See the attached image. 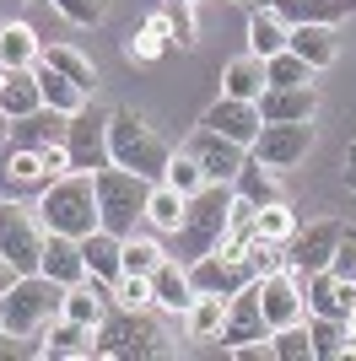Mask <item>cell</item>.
<instances>
[{"instance_id": "11", "label": "cell", "mask_w": 356, "mask_h": 361, "mask_svg": "<svg viewBox=\"0 0 356 361\" xmlns=\"http://www.w3.org/2000/svg\"><path fill=\"white\" fill-rule=\"evenodd\" d=\"M184 151H189L194 162L206 167V183H232L237 167L249 162V146H237V140L216 135V130H206V124H200V135H194Z\"/></svg>"}, {"instance_id": "40", "label": "cell", "mask_w": 356, "mask_h": 361, "mask_svg": "<svg viewBox=\"0 0 356 361\" xmlns=\"http://www.w3.org/2000/svg\"><path fill=\"white\" fill-rule=\"evenodd\" d=\"M162 259H167V248H162L157 238H141V232H130V238H124V270H130V275H151Z\"/></svg>"}, {"instance_id": "36", "label": "cell", "mask_w": 356, "mask_h": 361, "mask_svg": "<svg viewBox=\"0 0 356 361\" xmlns=\"http://www.w3.org/2000/svg\"><path fill=\"white\" fill-rule=\"evenodd\" d=\"M44 356H92V329H81V324H71L59 313L44 329Z\"/></svg>"}, {"instance_id": "31", "label": "cell", "mask_w": 356, "mask_h": 361, "mask_svg": "<svg viewBox=\"0 0 356 361\" xmlns=\"http://www.w3.org/2000/svg\"><path fill=\"white\" fill-rule=\"evenodd\" d=\"M222 92L227 97H243V103H259V92H265V60L259 54H237L222 71Z\"/></svg>"}, {"instance_id": "47", "label": "cell", "mask_w": 356, "mask_h": 361, "mask_svg": "<svg viewBox=\"0 0 356 361\" xmlns=\"http://www.w3.org/2000/svg\"><path fill=\"white\" fill-rule=\"evenodd\" d=\"M16 275H22V270H16L11 259L0 254V297H6V291H11V286H16Z\"/></svg>"}, {"instance_id": "20", "label": "cell", "mask_w": 356, "mask_h": 361, "mask_svg": "<svg viewBox=\"0 0 356 361\" xmlns=\"http://www.w3.org/2000/svg\"><path fill=\"white\" fill-rule=\"evenodd\" d=\"M286 49H292L297 60H308L313 71H329L335 54H340V32L324 27V22H297V27L286 32Z\"/></svg>"}, {"instance_id": "14", "label": "cell", "mask_w": 356, "mask_h": 361, "mask_svg": "<svg viewBox=\"0 0 356 361\" xmlns=\"http://www.w3.org/2000/svg\"><path fill=\"white\" fill-rule=\"evenodd\" d=\"M206 130H216V135H227V140H237V146H254V135L265 130V114H259V103H243V97H216V103L206 108Z\"/></svg>"}, {"instance_id": "9", "label": "cell", "mask_w": 356, "mask_h": 361, "mask_svg": "<svg viewBox=\"0 0 356 361\" xmlns=\"http://www.w3.org/2000/svg\"><path fill=\"white\" fill-rule=\"evenodd\" d=\"M254 297L265 307V324L270 329H286V324H302L308 318V302H302V275L286 264V270H270L254 281Z\"/></svg>"}, {"instance_id": "45", "label": "cell", "mask_w": 356, "mask_h": 361, "mask_svg": "<svg viewBox=\"0 0 356 361\" xmlns=\"http://www.w3.org/2000/svg\"><path fill=\"white\" fill-rule=\"evenodd\" d=\"M59 16H71L76 27H92V22H103V6L108 0H49Z\"/></svg>"}, {"instance_id": "18", "label": "cell", "mask_w": 356, "mask_h": 361, "mask_svg": "<svg viewBox=\"0 0 356 361\" xmlns=\"http://www.w3.org/2000/svg\"><path fill=\"white\" fill-rule=\"evenodd\" d=\"M59 313L71 318V324H81V329H97L108 313H114V291L103 286V281H76V286H65V302H59Z\"/></svg>"}, {"instance_id": "17", "label": "cell", "mask_w": 356, "mask_h": 361, "mask_svg": "<svg viewBox=\"0 0 356 361\" xmlns=\"http://www.w3.org/2000/svg\"><path fill=\"white\" fill-rule=\"evenodd\" d=\"M259 114H265V124H302L319 114V92H313V81L308 87H265Z\"/></svg>"}, {"instance_id": "41", "label": "cell", "mask_w": 356, "mask_h": 361, "mask_svg": "<svg viewBox=\"0 0 356 361\" xmlns=\"http://www.w3.org/2000/svg\"><path fill=\"white\" fill-rule=\"evenodd\" d=\"M270 350H275V361H313L308 324H286V329H270Z\"/></svg>"}, {"instance_id": "25", "label": "cell", "mask_w": 356, "mask_h": 361, "mask_svg": "<svg viewBox=\"0 0 356 361\" xmlns=\"http://www.w3.org/2000/svg\"><path fill=\"white\" fill-rule=\"evenodd\" d=\"M44 60V44L28 22H0V71H32Z\"/></svg>"}, {"instance_id": "35", "label": "cell", "mask_w": 356, "mask_h": 361, "mask_svg": "<svg viewBox=\"0 0 356 361\" xmlns=\"http://www.w3.org/2000/svg\"><path fill=\"white\" fill-rule=\"evenodd\" d=\"M286 32H292V27H286L270 6H265V11H254L249 16V54H259V60L281 54V49H286Z\"/></svg>"}, {"instance_id": "42", "label": "cell", "mask_w": 356, "mask_h": 361, "mask_svg": "<svg viewBox=\"0 0 356 361\" xmlns=\"http://www.w3.org/2000/svg\"><path fill=\"white\" fill-rule=\"evenodd\" d=\"M243 259H249L254 281H259V275H270V270H286V243H270V238H259V232H254L249 248H243Z\"/></svg>"}, {"instance_id": "2", "label": "cell", "mask_w": 356, "mask_h": 361, "mask_svg": "<svg viewBox=\"0 0 356 361\" xmlns=\"http://www.w3.org/2000/svg\"><path fill=\"white\" fill-rule=\"evenodd\" d=\"M38 221L49 226V232H65V238H87V232H97V189H92V173H65V178H54L38 195Z\"/></svg>"}, {"instance_id": "1", "label": "cell", "mask_w": 356, "mask_h": 361, "mask_svg": "<svg viewBox=\"0 0 356 361\" xmlns=\"http://www.w3.org/2000/svg\"><path fill=\"white\" fill-rule=\"evenodd\" d=\"M227 216H232V183H206L200 195L184 200V221H178L167 254L178 264H194L200 254H216V243L227 232Z\"/></svg>"}, {"instance_id": "8", "label": "cell", "mask_w": 356, "mask_h": 361, "mask_svg": "<svg viewBox=\"0 0 356 361\" xmlns=\"http://www.w3.org/2000/svg\"><path fill=\"white\" fill-rule=\"evenodd\" d=\"M108 114H114V108H92V97L71 114V124H65V151H71L76 173H97V167L114 162V157H108Z\"/></svg>"}, {"instance_id": "34", "label": "cell", "mask_w": 356, "mask_h": 361, "mask_svg": "<svg viewBox=\"0 0 356 361\" xmlns=\"http://www.w3.org/2000/svg\"><path fill=\"white\" fill-rule=\"evenodd\" d=\"M232 195L237 200H249V205H270V200H281L275 195V167H265V162H243L237 167V178H232Z\"/></svg>"}, {"instance_id": "46", "label": "cell", "mask_w": 356, "mask_h": 361, "mask_svg": "<svg viewBox=\"0 0 356 361\" xmlns=\"http://www.w3.org/2000/svg\"><path fill=\"white\" fill-rule=\"evenodd\" d=\"M329 270L356 281V226H340V243H335V259H329Z\"/></svg>"}, {"instance_id": "21", "label": "cell", "mask_w": 356, "mask_h": 361, "mask_svg": "<svg viewBox=\"0 0 356 361\" xmlns=\"http://www.w3.org/2000/svg\"><path fill=\"white\" fill-rule=\"evenodd\" d=\"M81 259H87V275H92V281L114 286L119 275H124V238H114L108 226H97V232L81 238Z\"/></svg>"}, {"instance_id": "3", "label": "cell", "mask_w": 356, "mask_h": 361, "mask_svg": "<svg viewBox=\"0 0 356 361\" xmlns=\"http://www.w3.org/2000/svg\"><path fill=\"white\" fill-rule=\"evenodd\" d=\"M59 302H65V286L49 281L44 270L16 275V286L0 297V329L22 334V340H38V334L59 318Z\"/></svg>"}, {"instance_id": "13", "label": "cell", "mask_w": 356, "mask_h": 361, "mask_svg": "<svg viewBox=\"0 0 356 361\" xmlns=\"http://www.w3.org/2000/svg\"><path fill=\"white\" fill-rule=\"evenodd\" d=\"M254 281V270H249V259H227V254H200L189 264V286L194 291H210V297H227L232 302L237 291Z\"/></svg>"}, {"instance_id": "50", "label": "cell", "mask_w": 356, "mask_h": 361, "mask_svg": "<svg viewBox=\"0 0 356 361\" xmlns=\"http://www.w3.org/2000/svg\"><path fill=\"white\" fill-rule=\"evenodd\" d=\"M345 334H351V345H356V307L345 313Z\"/></svg>"}, {"instance_id": "29", "label": "cell", "mask_w": 356, "mask_h": 361, "mask_svg": "<svg viewBox=\"0 0 356 361\" xmlns=\"http://www.w3.org/2000/svg\"><path fill=\"white\" fill-rule=\"evenodd\" d=\"M178 221H184V195H178L173 183L151 178V189H146V226H151V232H162V238H173Z\"/></svg>"}, {"instance_id": "23", "label": "cell", "mask_w": 356, "mask_h": 361, "mask_svg": "<svg viewBox=\"0 0 356 361\" xmlns=\"http://www.w3.org/2000/svg\"><path fill=\"white\" fill-rule=\"evenodd\" d=\"M151 302L162 307V313H184L194 302V286H189V264H178L173 254L151 270Z\"/></svg>"}, {"instance_id": "48", "label": "cell", "mask_w": 356, "mask_h": 361, "mask_svg": "<svg viewBox=\"0 0 356 361\" xmlns=\"http://www.w3.org/2000/svg\"><path fill=\"white\" fill-rule=\"evenodd\" d=\"M345 189L356 195V140H351V151H345Z\"/></svg>"}, {"instance_id": "44", "label": "cell", "mask_w": 356, "mask_h": 361, "mask_svg": "<svg viewBox=\"0 0 356 361\" xmlns=\"http://www.w3.org/2000/svg\"><path fill=\"white\" fill-rule=\"evenodd\" d=\"M162 16H167V32H173V44L189 49V44H194V32H200V22H194V0H167Z\"/></svg>"}, {"instance_id": "15", "label": "cell", "mask_w": 356, "mask_h": 361, "mask_svg": "<svg viewBox=\"0 0 356 361\" xmlns=\"http://www.w3.org/2000/svg\"><path fill=\"white\" fill-rule=\"evenodd\" d=\"M302 302L319 318H345L356 307V281H345L335 270H313V275H302Z\"/></svg>"}, {"instance_id": "19", "label": "cell", "mask_w": 356, "mask_h": 361, "mask_svg": "<svg viewBox=\"0 0 356 361\" xmlns=\"http://www.w3.org/2000/svg\"><path fill=\"white\" fill-rule=\"evenodd\" d=\"M65 124H71V114H59V108H32V114H22V119H11V130H6V140H16V146H59L65 140Z\"/></svg>"}, {"instance_id": "22", "label": "cell", "mask_w": 356, "mask_h": 361, "mask_svg": "<svg viewBox=\"0 0 356 361\" xmlns=\"http://www.w3.org/2000/svg\"><path fill=\"white\" fill-rule=\"evenodd\" d=\"M38 270L59 286H76V281H87V259H81V238H65V232H49L44 243V264Z\"/></svg>"}, {"instance_id": "10", "label": "cell", "mask_w": 356, "mask_h": 361, "mask_svg": "<svg viewBox=\"0 0 356 361\" xmlns=\"http://www.w3.org/2000/svg\"><path fill=\"white\" fill-rule=\"evenodd\" d=\"M308 151H313V119H302V124H265V130L254 135L249 157L281 173V167H297Z\"/></svg>"}, {"instance_id": "24", "label": "cell", "mask_w": 356, "mask_h": 361, "mask_svg": "<svg viewBox=\"0 0 356 361\" xmlns=\"http://www.w3.org/2000/svg\"><path fill=\"white\" fill-rule=\"evenodd\" d=\"M356 0H270V11L281 16L286 27L297 22H324V27H340L345 16H351Z\"/></svg>"}, {"instance_id": "12", "label": "cell", "mask_w": 356, "mask_h": 361, "mask_svg": "<svg viewBox=\"0 0 356 361\" xmlns=\"http://www.w3.org/2000/svg\"><path fill=\"white\" fill-rule=\"evenodd\" d=\"M340 226H345V221H313V226H297V238L286 243V264H292L297 275L329 270L335 243H340Z\"/></svg>"}, {"instance_id": "32", "label": "cell", "mask_w": 356, "mask_h": 361, "mask_svg": "<svg viewBox=\"0 0 356 361\" xmlns=\"http://www.w3.org/2000/svg\"><path fill=\"white\" fill-rule=\"evenodd\" d=\"M44 65H54L59 75H71V81L87 92V97L97 92V65H92L81 49H71V44H49V49H44Z\"/></svg>"}, {"instance_id": "51", "label": "cell", "mask_w": 356, "mask_h": 361, "mask_svg": "<svg viewBox=\"0 0 356 361\" xmlns=\"http://www.w3.org/2000/svg\"><path fill=\"white\" fill-rule=\"evenodd\" d=\"M6 130H11V119H6V114H0V140H6Z\"/></svg>"}, {"instance_id": "43", "label": "cell", "mask_w": 356, "mask_h": 361, "mask_svg": "<svg viewBox=\"0 0 356 361\" xmlns=\"http://www.w3.org/2000/svg\"><path fill=\"white\" fill-rule=\"evenodd\" d=\"M108 291H114V307H157V302H151V275H130L124 270Z\"/></svg>"}, {"instance_id": "4", "label": "cell", "mask_w": 356, "mask_h": 361, "mask_svg": "<svg viewBox=\"0 0 356 361\" xmlns=\"http://www.w3.org/2000/svg\"><path fill=\"white\" fill-rule=\"evenodd\" d=\"M92 356L130 361V356H167V334L151 318V307H119L92 329Z\"/></svg>"}, {"instance_id": "39", "label": "cell", "mask_w": 356, "mask_h": 361, "mask_svg": "<svg viewBox=\"0 0 356 361\" xmlns=\"http://www.w3.org/2000/svg\"><path fill=\"white\" fill-rule=\"evenodd\" d=\"M162 183H173L178 195L189 200V195H200V189H206V167L194 162L189 151H173V157H167V167H162Z\"/></svg>"}, {"instance_id": "38", "label": "cell", "mask_w": 356, "mask_h": 361, "mask_svg": "<svg viewBox=\"0 0 356 361\" xmlns=\"http://www.w3.org/2000/svg\"><path fill=\"white\" fill-rule=\"evenodd\" d=\"M313 75H319V71H313L308 60H297L292 49H281V54H270V60H265V87H308Z\"/></svg>"}, {"instance_id": "49", "label": "cell", "mask_w": 356, "mask_h": 361, "mask_svg": "<svg viewBox=\"0 0 356 361\" xmlns=\"http://www.w3.org/2000/svg\"><path fill=\"white\" fill-rule=\"evenodd\" d=\"M28 0H0V16H11V11H22Z\"/></svg>"}, {"instance_id": "7", "label": "cell", "mask_w": 356, "mask_h": 361, "mask_svg": "<svg viewBox=\"0 0 356 361\" xmlns=\"http://www.w3.org/2000/svg\"><path fill=\"white\" fill-rule=\"evenodd\" d=\"M44 243H49V226L38 221V211L22 205L16 195H0V254L28 275L44 264Z\"/></svg>"}, {"instance_id": "6", "label": "cell", "mask_w": 356, "mask_h": 361, "mask_svg": "<svg viewBox=\"0 0 356 361\" xmlns=\"http://www.w3.org/2000/svg\"><path fill=\"white\" fill-rule=\"evenodd\" d=\"M92 189H97V221L114 232V238H130L135 226L146 221V189L151 178H141V173H130V167H97L92 173Z\"/></svg>"}, {"instance_id": "5", "label": "cell", "mask_w": 356, "mask_h": 361, "mask_svg": "<svg viewBox=\"0 0 356 361\" xmlns=\"http://www.w3.org/2000/svg\"><path fill=\"white\" fill-rule=\"evenodd\" d=\"M108 157H114L119 167L141 173V178H162L173 146H167L135 108H114V114H108Z\"/></svg>"}, {"instance_id": "28", "label": "cell", "mask_w": 356, "mask_h": 361, "mask_svg": "<svg viewBox=\"0 0 356 361\" xmlns=\"http://www.w3.org/2000/svg\"><path fill=\"white\" fill-rule=\"evenodd\" d=\"M308 340H313V361H356V345L345 334V318H319L308 313Z\"/></svg>"}, {"instance_id": "26", "label": "cell", "mask_w": 356, "mask_h": 361, "mask_svg": "<svg viewBox=\"0 0 356 361\" xmlns=\"http://www.w3.org/2000/svg\"><path fill=\"white\" fill-rule=\"evenodd\" d=\"M32 108H44L38 71H0V114H6V119H22Z\"/></svg>"}, {"instance_id": "16", "label": "cell", "mask_w": 356, "mask_h": 361, "mask_svg": "<svg viewBox=\"0 0 356 361\" xmlns=\"http://www.w3.org/2000/svg\"><path fill=\"white\" fill-rule=\"evenodd\" d=\"M270 324H265V307H259V297H254V281L243 291H237L232 302H227V324H222V350H237V345H249V340H265Z\"/></svg>"}, {"instance_id": "37", "label": "cell", "mask_w": 356, "mask_h": 361, "mask_svg": "<svg viewBox=\"0 0 356 361\" xmlns=\"http://www.w3.org/2000/svg\"><path fill=\"white\" fill-rule=\"evenodd\" d=\"M254 232L270 238V243H292L297 238V211L286 200H270V205H259V216H254Z\"/></svg>"}, {"instance_id": "27", "label": "cell", "mask_w": 356, "mask_h": 361, "mask_svg": "<svg viewBox=\"0 0 356 361\" xmlns=\"http://www.w3.org/2000/svg\"><path fill=\"white\" fill-rule=\"evenodd\" d=\"M167 49H173L167 16H162V11H151V16H146V27L124 38V60H130V65H157V60L167 54Z\"/></svg>"}, {"instance_id": "30", "label": "cell", "mask_w": 356, "mask_h": 361, "mask_svg": "<svg viewBox=\"0 0 356 361\" xmlns=\"http://www.w3.org/2000/svg\"><path fill=\"white\" fill-rule=\"evenodd\" d=\"M222 324H227V297L194 291V302L184 307V329H189V340H216Z\"/></svg>"}, {"instance_id": "33", "label": "cell", "mask_w": 356, "mask_h": 361, "mask_svg": "<svg viewBox=\"0 0 356 361\" xmlns=\"http://www.w3.org/2000/svg\"><path fill=\"white\" fill-rule=\"evenodd\" d=\"M32 71H38V92H44V103H49V108H59V114H76V108L87 103V92L76 87L71 75H59L54 65H44V60H38Z\"/></svg>"}]
</instances>
